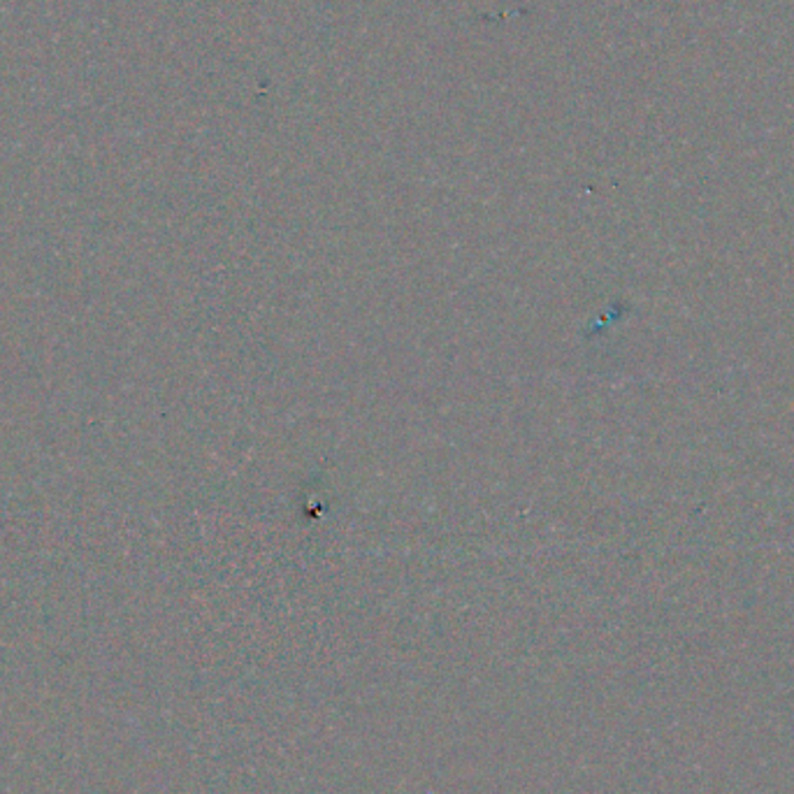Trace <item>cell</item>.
Segmentation results:
<instances>
[]
</instances>
